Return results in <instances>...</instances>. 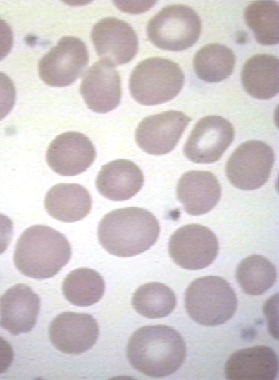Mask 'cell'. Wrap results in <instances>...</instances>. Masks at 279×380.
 I'll list each match as a JSON object with an SVG mask.
<instances>
[{"mask_svg": "<svg viewBox=\"0 0 279 380\" xmlns=\"http://www.w3.org/2000/svg\"><path fill=\"white\" fill-rule=\"evenodd\" d=\"M127 357L131 365L142 374L166 377L183 364L186 345L182 336L170 326H146L130 337Z\"/></svg>", "mask_w": 279, "mask_h": 380, "instance_id": "1", "label": "cell"}, {"mask_svg": "<svg viewBox=\"0 0 279 380\" xmlns=\"http://www.w3.org/2000/svg\"><path fill=\"white\" fill-rule=\"evenodd\" d=\"M158 220L149 211L135 207L118 209L105 215L98 226L100 245L108 253L120 257L137 255L156 242Z\"/></svg>", "mask_w": 279, "mask_h": 380, "instance_id": "2", "label": "cell"}, {"mask_svg": "<svg viewBox=\"0 0 279 380\" xmlns=\"http://www.w3.org/2000/svg\"><path fill=\"white\" fill-rule=\"evenodd\" d=\"M70 257V243L62 233L47 226L35 225L19 238L13 260L23 275L46 279L57 274Z\"/></svg>", "mask_w": 279, "mask_h": 380, "instance_id": "3", "label": "cell"}, {"mask_svg": "<svg viewBox=\"0 0 279 380\" xmlns=\"http://www.w3.org/2000/svg\"><path fill=\"white\" fill-rule=\"evenodd\" d=\"M187 314L195 322L206 326L223 324L237 307L236 294L223 278L201 277L193 281L185 294Z\"/></svg>", "mask_w": 279, "mask_h": 380, "instance_id": "4", "label": "cell"}, {"mask_svg": "<svg viewBox=\"0 0 279 380\" xmlns=\"http://www.w3.org/2000/svg\"><path fill=\"white\" fill-rule=\"evenodd\" d=\"M185 75L179 65L161 57H150L132 71L129 89L138 103L152 106L173 99L180 92Z\"/></svg>", "mask_w": 279, "mask_h": 380, "instance_id": "5", "label": "cell"}, {"mask_svg": "<svg viewBox=\"0 0 279 380\" xmlns=\"http://www.w3.org/2000/svg\"><path fill=\"white\" fill-rule=\"evenodd\" d=\"M202 31V20L190 6H166L156 13L147 26L148 39L156 47L180 51L194 45Z\"/></svg>", "mask_w": 279, "mask_h": 380, "instance_id": "6", "label": "cell"}, {"mask_svg": "<svg viewBox=\"0 0 279 380\" xmlns=\"http://www.w3.org/2000/svg\"><path fill=\"white\" fill-rule=\"evenodd\" d=\"M274 161V152L268 145L256 140L246 141L229 157L226 176L237 188L254 190L267 182Z\"/></svg>", "mask_w": 279, "mask_h": 380, "instance_id": "7", "label": "cell"}, {"mask_svg": "<svg viewBox=\"0 0 279 380\" xmlns=\"http://www.w3.org/2000/svg\"><path fill=\"white\" fill-rule=\"evenodd\" d=\"M88 61L85 44L78 37L66 36L42 57L39 75L49 86L66 87L82 74Z\"/></svg>", "mask_w": 279, "mask_h": 380, "instance_id": "8", "label": "cell"}, {"mask_svg": "<svg viewBox=\"0 0 279 380\" xmlns=\"http://www.w3.org/2000/svg\"><path fill=\"white\" fill-rule=\"evenodd\" d=\"M218 249L214 233L199 224L180 227L171 235L168 243V252L173 261L190 270L209 266L216 258Z\"/></svg>", "mask_w": 279, "mask_h": 380, "instance_id": "9", "label": "cell"}, {"mask_svg": "<svg viewBox=\"0 0 279 380\" xmlns=\"http://www.w3.org/2000/svg\"><path fill=\"white\" fill-rule=\"evenodd\" d=\"M234 137L235 130L230 121L220 116H206L194 126L183 152L192 162L213 163L221 157Z\"/></svg>", "mask_w": 279, "mask_h": 380, "instance_id": "10", "label": "cell"}, {"mask_svg": "<svg viewBox=\"0 0 279 380\" xmlns=\"http://www.w3.org/2000/svg\"><path fill=\"white\" fill-rule=\"evenodd\" d=\"M190 121L186 114L175 110L149 116L136 129V142L149 154H166L178 145Z\"/></svg>", "mask_w": 279, "mask_h": 380, "instance_id": "11", "label": "cell"}, {"mask_svg": "<svg viewBox=\"0 0 279 380\" xmlns=\"http://www.w3.org/2000/svg\"><path fill=\"white\" fill-rule=\"evenodd\" d=\"M91 39L97 55L114 66L130 62L138 51L135 30L128 23L116 18H104L95 23Z\"/></svg>", "mask_w": 279, "mask_h": 380, "instance_id": "12", "label": "cell"}, {"mask_svg": "<svg viewBox=\"0 0 279 380\" xmlns=\"http://www.w3.org/2000/svg\"><path fill=\"white\" fill-rule=\"evenodd\" d=\"M96 150L84 134L66 132L56 136L46 152V161L56 173L72 176L85 171L94 162Z\"/></svg>", "mask_w": 279, "mask_h": 380, "instance_id": "13", "label": "cell"}, {"mask_svg": "<svg viewBox=\"0 0 279 380\" xmlns=\"http://www.w3.org/2000/svg\"><path fill=\"white\" fill-rule=\"evenodd\" d=\"M99 325L90 314L65 312L56 316L49 326V338L58 350L78 355L86 352L96 343Z\"/></svg>", "mask_w": 279, "mask_h": 380, "instance_id": "14", "label": "cell"}, {"mask_svg": "<svg viewBox=\"0 0 279 380\" xmlns=\"http://www.w3.org/2000/svg\"><path fill=\"white\" fill-rule=\"evenodd\" d=\"M80 91L87 107L94 112L116 109L121 99V83L115 66L103 59L94 63L85 72Z\"/></svg>", "mask_w": 279, "mask_h": 380, "instance_id": "15", "label": "cell"}, {"mask_svg": "<svg viewBox=\"0 0 279 380\" xmlns=\"http://www.w3.org/2000/svg\"><path fill=\"white\" fill-rule=\"evenodd\" d=\"M40 309V298L28 286L18 283L0 297V326L13 335L30 331Z\"/></svg>", "mask_w": 279, "mask_h": 380, "instance_id": "16", "label": "cell"}, {"mask_svg": "<svg viewBox=\"0 0 279 380\" xmlns=\"http://www.w3.org/2000/svg\"><path fill=\"white\" fill-rule=\"evenodd\" d=\"M176 195L187 213L199 216L216 207L221 198V187L212 173L189 171L179 179Z\"/></svg>", "mask_w": 279, "mask_h": 380, "instance_id": "17", "label": "cell"}, {"mask_svg": "<svg viewBox=\"0 0 279 380\" xmlns=\"http://www.w3.org/2000/svg\"><path fill=\"white\" fill-rule=\"evenodd\" d=\"M278 373V357L266 345H256L234 353L225 367V378L230 380H273Z\"/></svg>", "mask_w": 279, "mask_h": 380, "instance_id": "18", "label": "cell"}, {"mask_svg": "<svg viewBox=\"0 0 279 380\" xmlns=\"http://www.w3.org/2000/svg\"><path fill=\"white\" fill-rule=\"evenodd\" d=\"M142 171L128 159H116L102 166L96 178V187L104 197L123 201L135 196L144 184Z\"/></svg>", "mask_w": 279, "mask_h": 380, "instance_id": "19", "label": "cell"}, {"mask_svg": "<svg viewBox=\"0 0 279 380\" xmlns=\"http://www.w3.org/2000/svg\"><path fill=\"white\" fill-rule=\"evenodd\" d=\"M44 207L51 217L71 223L87 216L92 208V198L88 190L79 184L60 183L47 192Z\"/></svg>", "mask_w": 279, "mask_h": 380, "instance_id": "20", "label": "cell"}, {"mask_svg": "<svg viewBox=\"0 0 279 380\" xmlns=\"http://www.w3.org/2000/svg\"><path fill=\"white\" fill-rule=\"evenodd\" d=\"M279 61L271 54H256L244 64L241 81L244 89L252 97L269 99L279 91Z\"/></svg>", "mask_w": 279, "mask_h": 380, "instance_id": "21", "label": "cell"}, {"mask_svg": "<svg viewBox=\"0 0 279 380\" xmlns=\"http://www.w3.org/2000/svg\"><path fill=\"white\" fill-rule=\"evenodd\" d=\"M235 64L232 50L218 43L204 45L193 59L196 75L207 82H218L226 79L232 73Z\"/></svg>", "mask_w": 279, "mask_h": 380, "instance_id": "22", "label": "cell"}, {"mask_svg": "<svg viewBox=\"0 0 279 380\" xmlns=\"http://www.w3.org/2000/svg\"><path fill=\"white\" fill-rule=\"evenodd\" d=\"M62 291L73 305L87 307L97 303L104 295L105 283L96 271L80 268L72 271L64 278Z\"/></svg>", "mask_w": 279, "mask_h": 380, "instance_id": "23", "label": "cell"}, {"mask_svg": "<svg viewBox=\"0 0 279 380\" xmlns=\"http://www.w3.org/2000/svg\"><path fill=\"white\" fill-rule=\"evenodd\" d=\"M235 277L244 293L259 295L273 286L277 272L275 266L268 259L260 255H252L238 264Z\"/></svg>", "mask_w": 279, "mask_h": 380, "instance_id": "24", "label": "cell"}, {"mask_svg": "<svg viewBox=\"0 0 279 380\" xmlns=\"http://www.w3.org/2000/svg\"><path fill=\"white\" fill-rule=\"evenodd\" d=\"M176 297L166 285L151 282L139 287L134 293L132 305L140 314L149 319L168 316L176 306Z\"/></svg>", "mask_w": 279, "mask_h": 380, "instance_id": "25", "label": "cell"}, {"mask_svg": "<svg viewBox=\"0 0 279 380\" xmlns=\"http://www.w3.org/2000/svg\"><path fill=\"white\" fill-rule=\"evenodd\" d=\"M279 5L275 1H254L244 11V20L262 45L278 43Z\"/></svg>", "mask_w": 279, "mask_h": 380, "instance_id": "26", "label": "cell"}, {"mask_svg": "<svg viewBox=\"0 0 279 380\" xmlns=\"http://www.w3.org/2000/svg\"><path fill=\"white\" fill-rule=\"evenodd\" d=\"M16 98V90L12 80L0 72V121L12 110Z\"/></svg>", "mask_w": 279, "mask_h": 380, "instance_id": "27", "label": "cell"}, {"mask_svg": "<svg viewBox=\"0 0 279 380\" xmlns=\"http://www.w3.org/2000/svg\"><path fill=\"white\" fill-rule=\"evenodd\" d=\"M13 44V31L9 25L0 18V61L9 54Z\"/></svg>", "mask_w": 279, "mask_h": 380, "instance_id": "28", "label": "cell"}, {"mask_svg": "<svg viewBox=\"0 0 279 380\" xmlns=\"http://www.w3.org/2000/svg\"><path fill=\"white\" fill-rule=\"evenodd\" d=\"M13 222L7 216L0 214V255L10 244L13 233Z\"/></svg>", "mask_w": 279, "mask_h": 380, "instance_id": "29", "label": "cell"}, {"mask_svg": "<svg viewBox=\"0 0 279 380\" xmlns=\"http://www.w3.org/2000/svg\"><path fill=\"white\" fill-rule=\"evenodd\" d=\"M13 355L11 345L0 337V374L8 369L13 362Z\"/></svg>", "mask_w": 279, "mask_h": 380, "instance_id": "30", "label": "cell"}]
</instances>
